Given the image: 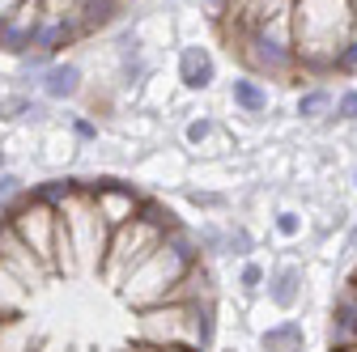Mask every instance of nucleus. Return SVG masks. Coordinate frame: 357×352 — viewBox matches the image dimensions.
I'll use <instances>...</instances> for the list:
<instances>
[{"label":"nucleus","instance_id":"obj_3","mask_svg":"<svg viewBox=\"0 0 357 352\" xmlns=\"http://www.w3.org/2000/svg\"><path fill=\"white\" fill-rule=\"evenodd\" d=\"M132 0H0V51L56 56L107 30Z\"/></svg>","mask_w":357,"mask_h":352},{"label":"nucleus","instance_id":"obj_4","mask_svg":"<svg viewBox=\"0 0 357 352\" xmlns=\"http://www.w3.org/2000/svg\"><path fill=\"white\" fill-rule=\"evenodd\" d=\"M328 352H357V268L344 276V285H340V293L332 301Z\"/></svg>","mask_w":357,"mask_h":352},{"label":"nucleus","instance_id":"obj_1","mask_svg":"<svg viewBox=\"0 0 357 352\" xmlns=\"http://www.w3.org/2000/svg\"><path fill=\"white\" fill-rule=\"evenodd\" d=\"M200 238L123 179H52L0 208V352H213Z\"/></svg>","mask_w":357,"mask_h":352},{"label":"nucleus","instance_id":"obj_2","mask_svg":"<svg viewBox=\"0 0 357 352\" xmlns=\"http://www.w3.org/2000/svg\"><path fill=\"white\" fill-rule=\"evenodd\" d=\"M213 34L243 72L324 85L357 72V0H208Z\"/></svg>","mask_w":357,"mask_h":352}]
</instances>
